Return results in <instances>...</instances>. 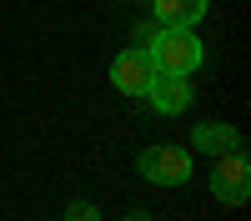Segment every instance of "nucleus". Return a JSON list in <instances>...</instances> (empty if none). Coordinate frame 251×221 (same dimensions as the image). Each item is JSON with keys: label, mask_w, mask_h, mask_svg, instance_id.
<instances>
[{"label": "nucleus", "mask_w": 251, "mask_h": 221, "mask_svg": "<svg viewBox=\"0 0 251 221\" xmlns=\"http://www.w3.org/2000/svg\"><path fill=\"white\" fill-rule=\"evenodd\" d=\"M146 60H151L156 75H191V71H201L206 46L186 25H156L151 40H146Z\"/></svg>", "instance_id": "nucleus-1"}, {"label": "nucleus", "mask_w": 251, "mask_h": 221, "mask_svg": "<svg viewBox=\"0 0 251 221\" xmlns=\"http://www.w3.org/2000/svg\"><path fill=\"white\" fill-rule=\"evenodd\" d=\"M136 171H141V181H151V186H186V181H191V151L146 146L136 156Z\"/></svg>", "instance_id": "nucleus-2"}, {"label": "nucleus", "mask_w": 251, "mask_h": 221, "mask_svg": "<svg viewBox=\"0 0 251 221\" xmlns=\"http://www.w3.org/2000/svg\"><path fill=\"white\" fill-rule=\"evenodd\" d=\"M211 196L221 201V206H246V201H251V161H246V151L216 156V166H211Z\"/></svg>", "instance_id": "nucleus-3"}, {"label": "nucleus", "mask_w": 251, "mask_h": 221, "mask_svg": "<svg viewBox=\"0 0 251 221\" xmlns=\"http://www.w3.org/2000/svg\"><path fill=\"white\" fill-rule=\"evenodd\" d=\"M146 100L161 111V116H181V111H191V75H151V86H146Z\"/></svg>", "instance_id": "nucleus-4"}, {"label": "nucleus", "mask_w": 251, "mask_h": 221, "mask_svg": "<svg viewBox=\"0 0 251 221\" xmlns=\"http://www.w3.org/2000/svg\"><path fill=\"white\" fill-rule=\"evenodd\" d=\"M151 60H146V50H121L111 60V86L126 91V96H146V86H151Z\"/></svg>", "instance_id": "nucleus-5"}, {"label": "nucleus", "mask_w": 251, "mask_h": 221, "mask_svg": "<svg viewBox=\"0 0 251 221\" xmlns=\"http://www.w3.org/2000/svg\"><path fill=\"white\" fill-rule=\"evenodd\" d=\"M191 146L216 161V156H226V151H241V131L226 126V121H201V126L191 131Z\"/></svg>", "instance_id": "nucleus-6"}, {"label": "nucleus", "mask_w": 251, "mask_h": 221, "mask_svg": "<svg viewBox=\"0 0 251 221\" xmlns=\"http://www.w3.org/2000/svg\"><path fill=\"white\" fill-rule=\"evenodd\" d=\"M206 10H211V0H151V15H156V25H186V30H196Z\"/></svg>", "instance_id": "nucleus-7"}, {"label": "nucleus", "mask_w": 251, "mask_h": 221, "mask_svg": "<svg viewBox=\"0 0 251 221\" xmlns=\"http://www.w3.org/2000/svg\"><path fill=\"white\" fill-rule=\"evenodd\" d=\"M60 221H100V206H96V201H75Z\"/></svg>", "instance_id": "nucleus-8"}, {"label": "nucleus", "mask_w": 251, "mask_h": 221, "mask_svg": "<svg viewBox=\"0 0 251 221\" xmlns=\"http://www.w3.org/2000/svg\"><path fill=\"white\" fill-rule=\"evenodd\" d=\"M126 221H151V216H141V211H131V216H126Z\"/></svg>", "instance_id": "nucleus-9"}]
</instances>
